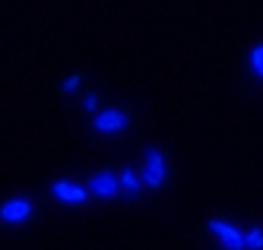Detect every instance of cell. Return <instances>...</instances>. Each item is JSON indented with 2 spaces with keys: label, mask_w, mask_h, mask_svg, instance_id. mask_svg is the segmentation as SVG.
Returning <instances> with one entry per match:
<instances>
[{
  "label": "cell",
  "mask_w": 263,
  "mask_h": 250,
  "mask_svg": "<svg viewBox=\"0 0 263 250\" xmlns=\"http://www.w3.org/2000/svg\"><path fill=\"white\" fill-rule=\"evenodd\" d=\"M165 178H168V162H165V156L156 146H149L146 156H143V184L159 190L165 184Z\"/></svg>",
  "instance_id": "cell-1"
},
{
  "label": "cell",
  "mask_w": 263,
  "mask_h": 250,
  "mask_svg": "<svg viewBox=\"0 0 263 250\" xmlns=\"http://www.w3.org/2000/svg\"><path fill=\"white\" fill-rule=\"evenodd\" d=\"M210 232L219 238V244L225 247V250H248L244 247V232L238 225H232V222H225V219H210Z\"/></svg>",
  "instance_id": "cell-2"
},
{
  "label": "cell",
  "mask_w": 263,
  "mask_h": 250,
  "mask_svg": "<svg viewBox=\"0 0 263 250\" xmlns=\"http://www.w3.org/2000/svg\"><path fill=\"white\" fill-rule=\"evenodd\" d=\"M86 187H89V194L99 197V200H111V197L124 194L121 190V175H115V171H99V175H92Z\"/></svg>",
  "instance_id": "cell-3"
},
{
  "label": "cell",
  "mask_w": 263,
  "mask_h": 250,
  "mask_svg": "<svg viewBox=\"0 0 263 250\" xmlns=\"http://www.w3.org/2000/svg\"><path fill=\"white\" fill-rule=\"evenodd\" d=\"M32 219V203L26 197H13L0 206V222L4 225H26Z\"/></svg>",
  "instance_id": "cell-4"
},
{
  "label": "cell",
  "mask_w": 263,
  "mask_h": 250,
  "mask_svg": "<svg viewBox=\"0 0 263 250\" xmlns=\"http://www.w3.org/2000/svg\"><path fill=\"white\" fill-rule=\"evenodd\" d=\"M127 124H130L127 111H118V108H105L92 118V127L99 133H121V130H127Z\"/></svg>",
  "instance_id": "cell-5"
},
{
  "label": "cell",
  "mask_w": 263,
  "mask_h": 250,
  "mask_svg": "<svg viewBox=\"0 0 263 250\" xmlns=\"http://www.w3.org/2000/svg\"><path fill=\"white\" fill-rule=\"evenodd\" d=\"M51 194H54V200H61V203H86L92 194H89V187H83V184H73V181H58L51 187Z\"/></svg>",
  "instance_id": "cell-6"
},
{
  "label": "cell",
  "mask_w": 263,
  "mask_h": 250,
  "mask_svg": "<svg viewBox=\"0 0 263 250\" xmlns=\"http://www.w3.org/2000/svg\"><path fill=\"white\" fill-rule=\"evenodd\" d=\"M140 187H143V175H137L134 168H124L121 171V190L124 194H137Z\"/></svg>",
  "instance_id": "cell-7"
},
{
  "label": "cell",
  "mask_w": 263,
  "mask_h": 250,
  "mask_svg": "<svg viewBox=\"0 0 263 250\" xmlns=\"http://www.w3.org/2000/svg\"><path fill=\"white\" fill-rule=\"evenodd\" d=\"M244 247L248 250H263V228L260 225H254V228L244 232Z\"/></svg>",
  "instance_id": "cell-8"
},
{
  "label": "cell",
  "mask_w": 263,
  "mask_h": 250,
  "mask_svg": "<svg viewBox=\"0 0 263 250\" xmlns=\"http://www.w3.org/2000/svg\"><path fill=\"white\" fill-rule=\"evenodd\" d=\"M251 70H254L257 80H263V42L251 51Z\"/></svg>",
  "instance_id": "cell-9"
},
{
  "label": "cell",
  "mask_w": 263,
  "mask_h": 250,
  "mask_svg": "<svg viewBox=\"0 0 263 250\" xmlns=\"http://www.w3.org/2000/svg\"><path fill=\"white\" fill-rule=\"evenodd\" d=\"M83 108L99 114V95H96V92H92V95H86V99H83Z\"/></svg>",
  "instance_id": "cell-10"
},
{
  "label": "cell",
  "mask_w": 263,
  "mask_h": 250,
  "mask_svg": "<svg viewBox=\"0 0 263 250\" xmlns=\"http://www.w3.org/2000/svg\"><path fill=\"white\" fill-rule=\"evenodd\" d=\"M80 83H83L80 76H67V80H64V92H77V89H80Z\"/></svg>",
  "instance_id": "cell-11"
}]
</instances>
